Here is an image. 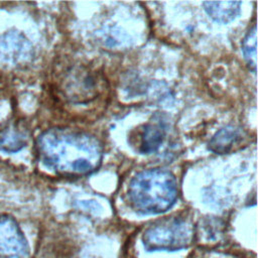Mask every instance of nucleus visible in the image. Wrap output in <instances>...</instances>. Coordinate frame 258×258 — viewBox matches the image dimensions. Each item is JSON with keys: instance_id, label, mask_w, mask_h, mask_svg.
I'll list each match as a JSON object with an SVG mask.
<instances>
[{"instance_id": "obj_7", "label": "nucleus", "mask_w": 258, "mask_h": 258, "mask_svg": "<svg viewBox=\"0 0 258 258\" xmlns=\"http://www.w3.org/2000/svg\"><path fill=\"white\" fill-rule=\"evenodd\" d=\"M166 135V123L161 115H155L145 126L141 134L139 151L143 154L156 152Z\"/></svg>"}, {"instance_id": "obj_6", "label": "nucleus", "mask_w": 258, "mask_h": 258, "mask_svg": "<svg viewBox=\"0 0 258 258\" xmlns=\"http://www.w3.org/2000/svg\"><path fill=\"white\" fill-rule=\"evenodd\" d=\"M31 47L27 39L16 31H9L0 37V59L19 63L30 56Z\"/></svg>"}, {"instance_id": "obj_3", "label": "nucleus", "mask_w": 258, "mask_h": 258, "mask_svg": "<svg viewBox=\"0 0 258 258\" xmlns=\"http://www.w3.org/2000/svg\"><path fill=\"white\" fill-rule=\"evenodd\" d=\"M195 238L192 224L183 218L170 217L156 221L142 235L147 251H177L190 246Z\"/></svg>"}, {"instance_id": "obj_1", "label": "nucleus", "mask_w": 258, "mask_h": 258, "mask_svg": "<svg viewBox=\"0 0 258 258\" xmlns=\"http://www.w3.org/2000/svg\"><path fill=\"white\" fill-rule=\"evenodd\" d=\"M44 166L55 173L78 177L96 171L103 158V146L94 135L71 128H50L36 140Z\"/></svg>"}, {"instance_id": "obj_8", "label": "nucleus", "mask_w": 258, "mask_h": 258, "mask_svg": "<svg viewBox=\"0 0 258 258\" xmlns=\"http://www.w3.org/2000/svg\"><path fill=\"white\" fill-rule=\"evenodd\" d=\"M244 140L242 129L226 126L215 133L209 141V149L217 154L230 153L240 147Z\"/></svg>"}, {"instance_id": "obj_5", "label": "nucleus", "mask_w": 258, "mask_h": 258, "mask_svg": "<svg viewBox=\"0 0 258 258\" xmlns=\"http://www.w3.org/2000/svg\"><path fill=\"white\" fill-rule=\"evenodd\" d=\"M27 240L13 217L0 214V255L6 258H26Z\"/></svg>"}, {"instance_id": "obj_4", "label": "nucleus", "mask_w": 258, "mask_h": 258, "mask_svg": "<svg viewBox=\"0 0 258 258\" xmlns=\"http://www.w3.org/2000/svg\"><path fill=\"white\" fill-rule=\"evenodd\" d=\"M104 84L96 71L85 64H71L61 73L59 91L69 103L88 105L104 92Z\"/></svg>"}, {"instance_id": "obj_9", "label": "nucleus", "mask_w": 258, "mask_h": 258, "mask_svg": "<svg viewBox=\"0 0 258 258\" xmlns=\"http://www.w3.org/2000/svg\"><path fill=\"white\" fill-rule=\"evenodd\" d=\"M208 15L217 22L232 21L240 12V1H207L203 3Z\"/></svg>"}, {"instance_id": "obj_2", "label": "nucleus", "mask_w": 258, "mask_h": 258, "mask_svg": "<svg viewBox=\"0 0 258 258\" xmlns=\"http://www.w3.org/2000/svg\"><path fill=\"white\" fill-rule=\"evenodd\" d=\"M128 197L131 206L146 215L161 214L169 210L177 198L174 175L164 169H145L129 182Z\"/></svg>"}, {"instance_id": "obj_10", "label": "nucleus", "mask_w": 258, "mask_h": 258, "mask_svg": "<svg viewBox=\"0 0 258 258\" xmlns=\"http://www.w3.org/2000/svg\"><path fill=\"white\" fill-rule=\"evenodd\" d=\"M27 136L24 131L15 126H9L0 130V150L6 153H14L25 147Z\"/></svg>"}, {"instance_id": "obj_11", "label": "nucleus", "mask_w": 258, "mask_h": 258, "mask_svg": "<svg viewBox=\"0 0 258 258\" xmlns=\"http://www.w3.org/2000/svg\"><path fill=\"white\" fill-rule=\"evenodd\" d=\"M257 29L256 24H253L242 41V50L244 58L249 69L255 73L257 64Z\"/></svg>"}]
</instances>
